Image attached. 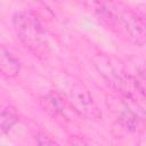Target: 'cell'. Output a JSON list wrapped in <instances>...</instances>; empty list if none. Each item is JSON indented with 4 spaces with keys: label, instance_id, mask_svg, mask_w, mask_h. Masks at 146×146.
<instances>
[{
    "label": "cell",
    "instance_id": "1",
    "mask_svg": "<svg viewBox=\"0 0 146 146\" xmlns=\"http://www.w3.org/2000/svg\"><path fill=\"white\" fill-rule=\"evenodd\" d=\"M14 27L26 48L36 55L46 52L47 40L39 18L31 11H19L14 17Z\"/></svg>",
    "mask_w": 146,
    "mask_h": 146
},
{
    "label": "cell",
    "instance_id": "3",
    "mask_svg": "<svg viewBox=\"0 0 146 146\" xmlns=\"http://www.w3.org/2000/svg\"><path fill=\"white\" fill-rule=\"evenodd\" d=\"M21 71L19 60L2 44H0V74L11 79L18 75Z\"/></svg>",
    "mask_w": 146,
    "mask_h": 146
},
{
    "label": "cell",
    "instance_id": "2",
    "mask_svg": "<svg viewBox=\"0 0 146 146\" xmlns=\"http://www.w3.org/2000/svg\"><path fill=\"white\" fill-rule=\"evenodd\" d=\"M62 90L68 104L81 116L92 121H97L102 117L98 106L83 83L75 79H65L63 81Z\"/></svg>",
    "mask_w": 146,
    "mask_h": 146
},
{
    "label": "cell",
    "instance_id": "4",
    "mask_svg": "<svg viewBox=\"0 0 146 146\" xmlns=\"http://www.w3.org/2000/svg\"><path fill=\"white\" fill-rule=\"evenodd\" d=\"M15 122H16V119L13 116V114L10 112H8V111L0 112V125L2 127V129L10 128Z\"/></svg>",
    "mask_w": 146,
    "mask_h": 146
}]
</instances>
